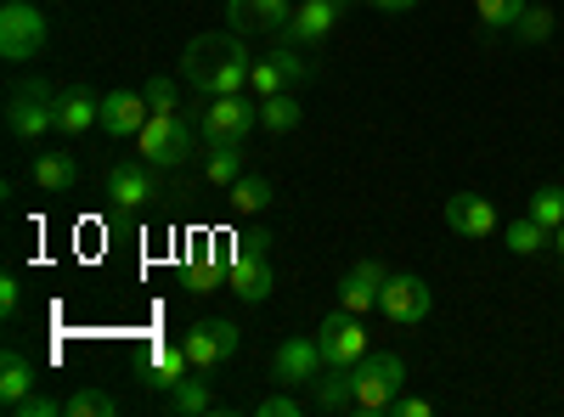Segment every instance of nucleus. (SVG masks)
Returning <instances> with one entry per match:
<instances>
[{"label":"nucleus","mask_w":564,"mask_h":417,"mask_svg":"<svg viewBox=\"0 0 564 417\" xmlns=\"http://www.w3.org/2000/svg\"><path fill=\"white\" fill-rule=\"evenodd\" d=\"M249 68H254V57L238 34H198L181 52V79L198 85L204 97H238V90H249Z\"/></svg>","instance_id":"f257e3e1"},{"label":"nucleus","mask_w":564,"mask_h":417,"mask_svg":"<svg viewBox=\"0 0 564 417\" xmlns=\"http://www.w3.org/2000/svg\"><path fill=\"white\" fill-rule=\"evenodd\" d=\"M401 384H406V366H401V355H361V361L350 366V411H356V417L395 411Z\"/></svg>","instance_id":"f03ea898"},{"label":"nucleus","mask_w":564,"mask_h":417,"mask_svg":"<svg viewBox=\"0 0 564 417\" xmlns=\"http://www.w3.org/2000/svg\"><path fill=\"white\" fill-rule=\"evenodd\" d=\"M7 130L18 142H40L45 130H57V90L45 79H18L7 97Z\"/></svg>","instance_id":"7ed1b4c3"},{"label":"nucleus","mask_w":564,"mask_h":417,"mask_svg":"<svg viewBox=\"0 0 564 417\" xmlns=\"http://www.w3.org/2000/svg\"><path fill=\"white\" fill-rule=\"evenodd\" d=\"M193 124H186L181 113H153L148 124H141V135H135V153L148 158L153 169H181L186 158H193Z\"/></svg>","instance_id":"20e7f679"},{"label":"nucleus","mask_w":564,"mask_h":417,"mask_svg":"<svg viewBox=\"0 0 564 417\" xmlns=\"http://www.w3.org/2000/svg\"><path fill=\"white\" fill-rule=\"evenodd\" d=\"M181 344H186V361H193V373H209V366H220V361L238 355L243 328H238V321H226V316H204V321H193V328L181 333Z\"/></svg>","instance_id":"39448f33"},{"label":"nucleus","mask_w":564,"mask_h":417,"mask_svg":"<svg viewBox=\"0 0 564 417\" xmlns=\"http://www.w3.org/2000/svg\"><path fill=\"white\" fill-rule=\"evenodd\" d=\"M254 124H260V97L249 90H238V97H209V108H204V135H209V147H226V142H249L254 135Z\"/></svg>","instance_id":"423d86ee"},{"label":"nucleus","mask_w":564,"mask_h":417,"mask_svg":"<svg viewBox=\"0 0 564 417\" xmlns=\"http://www.w3.org/2000/svg\"><path fill=\"white\" fill-rule=\"evenodd\" d=\"M45 45V12L29 0H7L0 7V57L7 63H34Z\"/></svg>","instance_id":"0eeeda50"},{"label":"nucleus","mask_w":564,"mask_h":417,"mask_svg":"<svg viewBox=\"0 0 564 417\" xmlns=\"http://www.w3.org/2000/svg\"><path fill=\"white\" fill-rule=\"evenodd\" d=\"M316 344H322V361L327 366H356L367 355V333H361V316L356 310H327L316 321Z\"/></svg>","instance_id":"6e6552de"},{"label":"nucleus","mask_w":564,"mask_h":417,"mask_svg":"<svg viewBox=\"0 0 564 417\" xmlns=\"http://www.w3.org/2000/svg\"><path fill=\"white\" fill-rule=\"evenodd\" d=\"M327 373V361H322V344L316 339H282L276 350H271V378L282 384V389H305V384H316Z\"/></svg>","instance_id":"1a4fd4ad"},{"label":"nucleus","mask_w":564,"mask_h":417,"mask_svg":"<svg viewBox=\"0 0 564 417\" xmlns=\"http://www.w3.org/2000/svg\"><path fill=\"white\" fill-rule=\"evenodd\" d=\"M430 283L423 276H384V294H379V310L395 321V328H417V321H430Z\"/></svg>","instance_id":"9d476101"},{"label":"nucleus","mask_w":564,"mask_h":417,"mask_svg":"<svg viewBox=\"0 0 564 417\" xmlns=\"http://www.w3.org/2000/svg\"><path fill=\"white\" fill-rule=\"evenodd\" d=\"M345 18H350V0H300L289 29H282V40L289 45H316V40L334 34Z\"/></svg>","instance_id":"9b49d317"},{"label":"nucleus","mask_w":564,"mask_h":417,"mask_svg":"<svg viewBox=\"0 0 564 417\" xmlns=\"http://www.w3.org/2000/svg\"><path fill=\"white\" fill-rule=\"evenodd\" d=\"M153 119V102H148V90H113V97H102V130L113 135V142H135L141 124Z\"/></svg>","instance_id":"f8f14e48"},{"label":"nucleus","mask_w":564,"mask_h":417,"mask_svg":"<svg viewBox=\"0 0 564 417\" xmlns=\"http://www.w3.org/2000/svg\"><path fill=\"white\" fill-rule=\"evenodd\" d=\"M226 18L238 34H282L294 18V0H226Z\"/></svg>","instance_id":"ddd939ff"},{"label":"nucleus","mask_w":564,"mask_h":417,"mask_svg":"<svg viewBox=\"0 0 564 417\" xmlns=\"http://www.w3.org/2000/svg\"><path fill=\"white\" fill-rule=\"evenodd\" d=\"M441 215H446V226L457 231V238H491L497 231V204L480 198V193H452Z\"/></svg>","instance_id":"4468645a"},{"label":"nucleus","mask_w":564,"mask_h":417,"mask_svg":"<svg viewBox=\"0 0 564 417\" xmlns=\"http://www.w3.org/2000/svg\"><path fill=\"white\" fill-rule=\"evenodd\" d=\"M231 260H238V238H215V249H204L193 265H186V288L193 294H215L231 283Z\"/></svg>","instance_id":"2eb2a0df"},{"label":"nucleus","mask_w":564,"mask_h":417,"mask_svg":"<svg viewBox=\"0 0 564 417\" xmlns=\"http://www.w3.org/2000/svg\"><path fill=\"white\" fill-rule=\"evenodd\" d=\"M384 265L379 260H356L350 271H345V283H339V305L345 310H356V316H367V310H379V294H384Z\"/></svg>","instance_id":"dca6fc26"},{"label":"nucleus","mask_w":564,"mask_h":417,"mask_svg":"<svg viewBox=\"0 0 564 417\" xmlns=\"http://www.w3.org/2000/svg\"><path fill=\"white\" fill-rule=\"evenodd\" d=\"M108 198H113L119 209H141L148 198H159L153 164H148V158H141V164H113V169H108Z\"/></svg>","instance_id":"f3484780"},{"label":"nucleus","mask_w":564,"mask_h":417,"mask_svg":"<svg viewBox=\"0 0 564 417\" xmlns=\"http://www.w3.org/2000/svg\"><path fill=\"white\" fill-rule=\"evenodd\" d=\"M231 294H238L243 305H260L271 294V260L260 249H238V260H231Z\"/></svg>","instance_id":"a211bd4d"},{"label":"nucleus","mask_w":564,"mask_h":417,"mask_svg":"<svg viewBox=\"0 0 564 417\" xmlns=\"http://www.w3.org/2000/svg\"><path fill=\"white\" fill-rule=\"evenodd\" d=\"M186 373H193V361H186V344H181V339H175V344L159 339L153 355H148V384H153V389H175Z\"/></svg>","instance_id":"6ab92c4d"},{"label":"nucleus","mask_w":564,"mask_h":417,"mask_svg":"<svg viewBox=\"0 0 564 417\" xmlns=\"http://www.w3.org/2000/svg\"><path fill=\"white\" fill-rule=\"evenodd\" d=\"M90 124H102V97H90V90H68V97H57V130L68 135H85Z\"/></svg>","instance_id":"aec40b11"},{"label":"nucleus","mask_w":564,"mask_h":417,"mask_svg":"<svg viewBox=\"0 0 564 417\" xmlns=\"http://www.w3.org/2000/svg\"><path fill=\"white\" fill-rule=\"evenodd\" d=\"M34 187L40 193H74L79 187V158L74 153H40L34 158Z\"/></svg>","instance_id":"412c9836"},{"label":"nucleus","mask_w":564,"mask_h":417,"mask_svg":"<svg viewBox=\"0 0 564 417\" xmlns=\"http://www.w3.org/2000/svg\"><path fill=\"white\" fill-rule=\"evenodd\" d=\"M170 411H175V417H209V411H220V400H215V389H209L204 378L186 373V378L170 389Z\"/></svg>","instance_id":"4be33fe9"},{"label":"nucleus","mask_w":564,"mask_h":417,"mask_svg":"<svg viewBox=\"0 0 564 417\" xmlns=\"http://www.w3.org/2000/svg\"><path fill=\"white\" fill-rule=\"evenodd\" d=\"M29 389H34V361L23 350H7V355H0V400L18 406Z\"/></svg>","instance_id":"5701e85b"},{"label":"nucleus","mask_w":564,"mask_h":417,"mask_svg":"<svg viewBox=\"0 0 564 417\" xmlns=\"http://www.w3.org/2000/svg\"><path fill=\"white\" fill-rule=\"evenodd\" d=\"M502 243H508V254H542V249L553 243V231H547L542 220L520 215V220H508V226H502Z\"/></svg>","instance_id":"b1692460"},{"label":"nucleus","mask_w":564,"mask_h":417,"mask_svg":"<svg viewBox=\"0 0 564 417\" xmlns=\"http://www.w3.org/2000/svg\"><path fill=\"white\" fill-rule=\"evenodd\" d=\"M305 119V108H300V97L294 90H276V97H260V130H294Z\"/></svg>","instance_id":"393cba45"},{"label":"nucleus","mask_w":564,"mask_h":417,"mask_svg":"<svg viewBox=\"0 0 564 417\" xmlns=\"http://www.w3.org/2000/svg\"><path fill=\"white\" fill-rule=\"evenodd\" d=\"M226 193H231V209L238 215H265L271 209V180L265 175H238Z\"/></svg>","instance_id":"a878e982"},{"label":"nucleus","mask_w":564,"mask_h":417,"mask_svg":"<svg viewBox=\"0 0 564 417\" xmlns=\"http://www.w3.org/2000/svg\"><path fill=\"white\" fill-rule=\"evenodd\" d=\"M204 175H209V187H231V180L243 175V147H238V142L209 147V164H204Z\"/></svg>","instance_id":"bb28decb"},{"label":"nucleus","mask_w":564,"mask_h":417,"mask_svg":"<svg viewBox=\"0 0 564 417\" xmlns=\"http://www.w3.org/2000/svg\"><path fill=\"white\" fill-rule=\"evenodd\" d=\"M525 215H531V220H542L547 231H558V226H564V180H558V187H536Z\"/></svg>","instance_id":"cd10ccee"},{"label":"nucleus","mask_w":564,"mask_h":417,"mask_svg":"<svg viewBox=\"0 0 564 417\" xmlns=\"http://www.w3.org/2000/svg\"><path fill=\"white\" fill-rule=\"evenodd\" d=\"M113 411H119V400L108 389H74L68 395V417H113Z\"/></svg>","instance_id":"c85d7f7f"},{"label":"nucleus","mask_w":564,"mask_h":417,"mask_svg":"<svg viewBox=\"0 0 564 417\" xmlns=\"http://www.w3.org/2000/svg\"><path fill=\"white\" fill-rule=\"evenodd\" d=\"M475 7H480L486 29H513V23L525 18V7H531V0H475Z\"/></svg>","instance_id":"c756f323"},{"label":"nucleus","mask_w":564,"mask_h":417,"mask_svg":"<svg viewBox=\"0 0 564 417\" xmlns=\"http://www.w3.org/2000/svg\"><path fill=\"white\" fill-rule=\"evenodd\" d=\"M271 63L282 68V79H289V85H300V79H311V63H305V45H289V40H282V45H276V52H271Z\"/></svg>","instance_id":"7c9ffc66"},{"label":"nucleus","mask_w":564,"mask_h":417,"mask_svg":"<svg viewBox=\"0 0 564 417\" xmlns=\"http://www.w3.org/2000/svg\"><path fill=\"white\" fill-rule=\"evenodd\" d=\"M513 34H520L525 45H542V40L553 34V12H547V7H525V18L513 23Z\"/></svg>","instance_id":"2f4dec72"},{"label":"nucleus","mask_w":564,"mask_h":417,"mask_svg":"<svg viewBox=\"0 0 564 417\" xmlns=\"http://www.w3.org/2000/svg\"><path fill=\"white\" fill-rule=\"evenodd\" d=\"M249 90H254V97H276V90H289V79H282V68H276L271 57H260V63L249 68Z\"/></svg>","instance_id":"473e14b6"},{"label":"nucleus","mask_w":564,"mask_h":417,"mask_svg":"<svg viewBox=\"0 0 564 417\" xmlns=\"http://www.w3.org/2000/svg\"><path fill=\"white\" fill-rule=\"evenodd\" d=\"M7 411H12V417H57V411H68V400H52V395H34V389H29V395H23L18 406H7Z\"/></svg>","instance_id":"72a5a7b5"},{"label":"nucleus","mask_w":564,"mask_h":417,"mask_svg":"<svg viewBox=\"0 0 564 417\" xmlns=\"http://www.w3.org/2000/svg\"><path fill=\"white\" fill-rule=\"evenodd\" d=\"M300 411H305L300 395H260L254 400V417H300Z\"/></svg>","instance_id":"f704fd0d"},{"label":"nucleus","mask_w":564,"mask_h":417,"mask_svg":"<svg viewBox=\"0 0 564 417\" xmlns=\"http://www.w3.org/2000/svg\"><path fill=\"white\" fill-rule=\"evenodd\" d=\"M141 90H148V102H153V113H175V102H181V90H175V79H148V85H141Z\"/></svg>","instance_id":"c9c22d12"},{"label":"nucleus","mask_w":564,"mask_h":417,"mask_svg":"<svg viewBox=\"0 0 564 417\" xmlns=\"http://www.w3.org/2000/svg\"><path fill=\"white\" fill-rule=\"evenodd\" d=\"M18 305H23V283H18V276H0V310L18 316Z\"/></svg>","instance_id":"e433bc0d"},{"label":"nucleus","mask_w":564,"mask_h":417,"mask_svg":"<svg viewBox=\"0 0 564 417\" xmlns=\"http://www.w3.org/2000/svg\"><path fill=\"white\" fill-rule=\"evenodd\" d=\"M430 411H435V406L423 400V395H401V400H395V417H430Z\"/></svg>","instance_id":"4c0bfd02"},{"label":"nucleus","mask_w":564,"mask_h":417,"mask_svg":"<svg viewBox=\"0 0 564 417\" xmlns=\"http://www.w3.org/2000/svg\"><path fill=\"white\" fill-rule=\"evenodd\" d=\"M379 12H390V18H401V12H412V7H423V0H372Z\"/></svg>","instance_id":"58836bf2"},{"label":"nucleus","mask_w":564,"mask_h":417,"mask_svg":"<svg viewBox=\"0 0 564 417\" xmlns=\"http://www.w3.org/2000/svg\"><path fill=\"white\" fill-rule=\"evenodd\" d=\"M553 249H558V260H564V226L553 231Z\"/></svg>","instance_id":"ea45409f"}]
</instances>
